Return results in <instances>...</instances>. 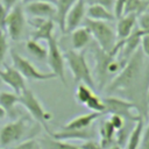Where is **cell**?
Wrapping results in <instances>:
<instances>
[{
	"instance_id": "1",
	"label": "cell",
	"mask_w": 149,
	"mask_h": 149,
	"mask_svg": "<svg viewBox=\"0 0 149 149\" xmlns=\"http://www.w3.org/2000/svg\"><path fill=\"white\" fill-rule=\"evenodd\" d=\"M144 74H147L146 59L141 48H139L128 58L122 70L109 81V84L105 88L108 93L116 92L128 99H132L130 101H133L139 107L140 113L143 116L140 100H142L143 104L149 107L147 101V92H144V90L147 91L148 87V85H144V83L148 84L149 80H146Z\"/></svg>"
},
{
	"instance_id": "2",
	"label": "cell",
	"mask_w": 149,
	"mask_h": 149,
	"mask_svg": "<svg viewBox=\"0 0 149 149\" xmlns=\"http://www.w3.org/2000/svg\"><path fill=\"white\" fill-rule=\"evenodd\" d=\"M64 59H65V63L69 65L73 80L77 85L85 84L91 88L95 86L94 78L88 66V63L86 61L84 51H76L72 49L68 50L64 54Z\"/></svg>"
},
{
	"instance_id": "3",
	"label": "cell",
	"mask_w": 149,
	"mask_h": 149,
	"mask_svg": "<svg viewBox=\"0 0 149 149\" xmlns=\"http://www.w3.org/2000/svg\"><path fill=\"white\" fill-rule=\"evenodd\" d=\"M83 23L88 29V31L91 33V36L95 40L97 45L101 50L106 52H109L113 50V48L118 42V38H116L115 30L112 28V26L108 22L94 21L85 17Z\"/></svg>"
},
{
	"instance_id": "4",
	"label": "cell",
	"mask_w": 149,
	"mask_h": 149,
	"mask_svg": "<svg viewBox=\"0 0 149 149\" xmlns=\"http://www.w3.org/2000/svg\"><path fill=\"white\" fill-rule=\"evenodd\" d=\"M19 104H21L28 111V113L31 115V118L36 122H38L42 126V128H44L48 132V134L50 133L48 123L51 121L52 115L50 112H48L44 108L41 100L37 98V95L30 88L27 87L22 93L19 94Z\"/></svg>"
},
{
	"instance_id": "5",
	"label": "cell",
	"mask_w": 149,
	"mask_h": 149,
	"mask_svg": "<svg viewBox=\"0 0 149 149\" xmlns=\"http://www.w3.org/2000/svg\"><path fill=\"white\" fill-rule=\"evenodd\" d=\"M104 104H105V113L119 115L125 121H130L135 123L140 118H143L140 113L139 107L128 99L108 95L104 98Z\"/></svg>"
},
{
	"instance_id": "6",
	"label": "cell",
	"mask_w": 149,
	"mask_h": 149,
	"mask_svg": "<svg viewBox=\"0 0 149 149\" xmlns=\"http://www.w3.org/2000/svg\"><path fill=\"white\" fill-rule=\"evenodd\" d=\"M29 133V119L20 116L12 122H8L0 129V146L9 147L21 141Z\"/></svg>"
},
{
	"instance_id": "7",
	"label": "cell",
	"mask_w": 149,
	"mask_h": 149,
	"mask_svg": "<svg viewBox=\"0 0 149 149\" xmlns=\"http://www.w3.org/2000/svg\"><path fill=\"white\" fill-rule=\"evenodd\" d=\"M10 58L13 62V66L27 79L30 80H37V81H43V80H50L56 78V76L50 71V72H43L40 71L29 59L26 57L21 56L17 51L10 50Z\"/></svg>"
},
{
	"instance_id": "8",
	"label": "cell",
	"mask_w": 149,
	"mask_h": 149,
	"mask_svg": "<svg viewBox=\"0 0 149 149\" xmlns=\"http://www.w3.org/2000/svg\"><path fill=\"white\" fill-rule=\"evenodd\" d=\"M48 43V55H47V62L49 68L51 69V72L58 78L63 85L66 86V77H65V59L64 54L62 52L58 41L55 36L49 38L47 41Z\"/></svg>"
},
{
	"instance_id": "9",
	"label": "cell",
	"mask_w": 149,
	"mask_h": 149,
	"mask_svg": "<svg viewBox=\"0 0 149 149\" xmlns=\"http://www.w3.org/2000/svg\"><path fill=\"white\" fill-rule=\"evenodd\" d=\"M5 29L12 41L17 42L22 38L26 29V13L21 2L15 5L8 12Z\"/></svg>"
},
{
	"instance_id": "10",
	"label": "cell",
	"mask_w": 149,
	"mask_h": 149,
	"mask_svg": "<svg viewBox=\"0 0 149 149\" xmlns=\"http://www.w3.org/2000/svg\"><path fill=\"white\" fill-rule=\"evenodd\" d=\"M0 80L1 83L9 86L16 94L22 93L27 88L26 78L14 66L5 65L3 69H0Z\"/></svg>"
},
{
	"instance_id": "11",
	"label": "cell",
	"mask_w": 149,
	"mask_h": 149,
	"mask_svg": "<svg viewBox=\"0 0 149 149\" xmlns=\"http://www.w3.org/2000/svg\"><path fill=\"white\" fill-rule=\"evenodd\" d=\"M50 137L58 141H69V140H80V141H90L95 140L97 132L91 127L85 129H65L61 128L57 132H50Z\"/></svg>"
},
{
	"instance_id": "12",
	"label": "cell",
	"mask_w": 149,
	"mask_h": 149,
	"mask_svg": "<svg viewBox=\"0 0 149 149\" xmlns=\"http://www.w3.org/2000/svg\"><path fill=\"white\" fill-rule=\"evenodd\" d=\"M24 13L33 19L54 20L56 17V7L52 3L43 1H29L24 7Z\"/></svg>"
},
{
	"instance_id": "13",
	"label": "cell",
	"mask_w": 149,
	"mask_h": 149,
	"mask_svg": "<svg viewBox=\"0 0 149 149\" xmlns=\"http://www.w3.org/2000/svg\"><path fill=\"white\" fill-rule=\"evenodd\" d=\"M86 9H87V0H77L72 8L69 10L65 17V31L71 33L76 28L80 27L86 17Z\"/></svg>"
},
{
	"instance_id": "14",
	"label": "cell",
	"mask_w": 149,
	"mask_h": 149,
	"mask_svg": "<svg viewBox=\"0 0 149 149\" xmlns=\"http://www.w3.org/2000/svg\"><path fill=\"white\" fill-rule=\"evenodd\" d=\"M31 26H34V31L31 33V38L35 41H48L54 36L55 21L54 20H42V19H33Z\"/></svg>"
},
{
	"instance_id": "15",
	"label": "cell",
	"mask_w": 149,
	"mask_h": 149,
	"mask_svg": "<svg viewBox=\"0 0 149 149\" xmlns=\"http://www.w3.org/2000/svg\"><path fill=\"white\" fill-rule=\"evenodd\" d=\"M143 34L144 33L140 28L139 29H134L128 37L122 40V47H121V50H120L119 55H120V58L123 62H127L128 58L140 48L141 38H142Z\"/></svg>"
},
{
	"instance_id": "16",
	"label": "cell",
	"mask_w": 149,
	"mask_h": 149,
	"mask_svg": "<svg viewBox=\"0 0 149 149\" xmlns=\"http://www.w3.org/2000/svg\"><path fill=\"white\" fill-rule=\"evenodd\" d=\"M137 15L135 14H123L122 16H120L116 22V38L118 41H122L126 37H128L132 31L134 30V27L137 22Z\"/></svg>"
},
{
	"instance_id": "17",
	"label": "cell",
	"mask_w": 149,
	"mask_h": 149,
	"mask_svg": "<svg viewBox=\"0 0 149 149\" xmlns=\"http://www.w3.org/2000/svg\"><path fill=\"white\" fill-rule=\"evenodd\" d=\"M101 115H102V113L90 112V113H86V114H83V115H79V116L71 119L64 126H62V128H65V129H85L87 127H91L94 123V121H97Z\"/></svg>"
},
{
	"instance_id": "18",
	"label": "cell",
	"mask_w": 149,
	"mask_h": 149,
	"mask_svg": "<svg viewBox=\"0 0 149 149\" xmlns=\"http://www.w3.org/2000/svg\"><path fill=\"white\" fill-rule=\"evenodd\" d=\"M92 41V36L91 33L88 31V29L83 26V27H78L74 30L71 31V45H72V50L76 51H83Z\"/></svg>"
},
{
	"instance_id": "19",
	"label": "cell",
	"mask_w": 149,
	"mask_h": 149,
	"mask_svg": "<svg viewBox=\"0 0 149 149\" xmlns=\"http://www.w3.org/2000/svg\"><path fill=\"white\" fill-rule=\"evenodd\" d=\"M86 17L94 21H104V22H112L115 19L114 13L106 7L99 3H90L86 9Z\"/></svg>"
},
{
	"instance_id": "20",
	"label": "cell",
	"mask_w": 149,
	"mask_h": 149,
	"mask_svg": "<svg viewBox=\"0 0 149 149\" xmlns=\"http://www.w3.org/2000/svg\"><path fill=\"white\" fill-rule=\"evenodd\" d=\"M100 135V146L102 149H107L108 147L118 143V132L113 128L108 120H105L99 128ZM119 144V143H118Z\"/></svg>"
},
{
	"instance_id": "21",
	"label": "cell",
	"mask_w": 149,
	"mask_h": 149,
	"mask_svg": "<svg viewBox=\"0 0 149 149\" xmlns=\"http://www.w3.org/2000/svg\"><path fill=\"white\" fill-rule=\"evenodd\" d=\"M76 1L77 0H57L55 3V7H56L55 22H57L62 33L65 31V17L69 10L72 8V6L76 3Z\"/></svg>"
},
{
	"instance_id": "22",
	"label": "cell",
	"mask_w": 149,
	"mask_h": 149,
	"mask_svg": "<svg viewBox=\"0 0 149 149\" xmlns=\"http://www.w3.org/2000/svg\"><path fill=\"white\" fill-rule=\"evenodd\" d=\"M143 130H144V118H140L135 122L134 127L132 128L129 133L126 149H139L140 148L142 136H143Z\"/></svg>"
},
{
	"instance_id": "23",
	"label": "cell",
	"mask_w": 149,
	"mask_h": 149,
	"mask_svg": "<svg viewBox=\"0 0 149 149\" xmlns=\"http://www.w3.org/2000/svg\"><path fill=\"white\" fill-rule=\"evenodd\" d=\"M19 104V94L14 92H0V106L7 115L13 116L16 105Z\"/></svg>"
},
{
	"instance_id": "24",
	"label": "cell",
	"mask_w": 149,
	"mask_h": 149,
	"mask_svg": "<svg viewBox=\"0 0 149 149\" xmlns=\"http://www.w3.org/2000/svg\"><path fill=\"white\" fill-rule=\"evenodd\" d=\"M26 49L27 51L37 61H47V55H48V49L43 47L38 41H35L33 38L28 40L26 42Z\"/></svg>"
},
{
	"instance_id": "25",
	"label": "cell",
	"mask_w": 149,
	"mask_h": 149,
	"mask_svg": "<svg viewBox=\"0 0 149 149\" xmlns=\"http://www.w3.org/2000/svg\"><path fill=\"white\" fill-rule=\"evenodd\" d=\"M148 9H149V1L147 0H127L125 5L123 14H135L140 16Z\"/></svg>"
},
{
	"instance_id": "26",
	"label": "cell",
	"mask_w": 149,
	"mask_h": 149,
	"mask_svg": "<svg viewBox=\"0 0 149 149\" xmlns=\"http://www.w3.org/2000/svg\"><path fill=\"white\" fill-rule=\"evenodd\" d=\"M41 143L44 149H81L79 146H74L68 141H58L54 139H44Z\"/></svg>"
},
{
	"instance_id": "27",
	"label": "cell",
	"mask_w": 149,
	"mask_h": 149,
	"mask_svg": "<svg viewBox=\"0 0 149 149\" xmlns=\"http://www.w3.org/2000/svg\"><path fill=\"white\" fill-rule=\"evenodd\" d=\"M93 88H91L90 86L85 85V84H78L76 92H74V98L76 101L80 105H85L86 101L91 98V95L93 94Z\"/></svg>"
},
{
	"instance_id": "28",
	"label": "cell",
	"mask_w": 149,
	"mask_h": 149,
	"mask_svg": "<svg viewBox=\"0 0 149 149\" xmlns=\"http://www.w3.org/2000/svg\"><path fill=\"white\" fill-rule=\"evenodd\" d=\"M85 106L92 111V112H98V113H102L105 114V104H104V99H101L99 95H97L95 93H93L91 95V98L86 101Z\"/></svg>"
},
{
	"instance_id": "29",
	"label": "cell",
	"mask_w": 149,
	"mask_h": 149,
	"mask_svg": "<svg viewBox=\"0 0 149 149\" xmlns=\"http://www.w3.org/2000/svg\"><path fill=\"white\" fill-rule=\"evenodd\" d=\"M10 149H44L41 141H38L37 139L35 137H31V139H28L14 147H12Z\"/></svg>"
},
{
	"instance_id": "30",
	"label": "cell",
	"mask_w": 149,
	"mask_h": 149,
	"mask_svg": "<svg viewBox=\"0 0 149 149\" xmlns=\"http://www.w3.org/2000/svg\"><path fill=\"white\" fill-rule=\"evenodd\" d=\"M8 50H9V45H8L7 34L5 33V30H0V66L5 62Z\"/></svg>"
},
{
	"instance_id": "31",
	"label": "cell",
	"mask_w": 149,
	"mask_h": 149,
	"mask_svg": "<svg viewBox=\"0 0 149 149\" xmlns=\"http://www.w3.org/2000/svg\"><path fill=\"white\" fill-rule=\"evenodd\" d=\"M107 120L109 121V123L113 126V128H114L116 132H119V130H121L122 128H125V120H123L121 116H119V115L109 114V118H108Z\"/></svg>"
},
{
	"instance_id": "32",
	"label": "cell",
	"mask_w": 149,
	"mask_h": 149,
	"mask_svg": "<svg viewBox=\"0 0 149 149\" xmlns=\"http://www.w3.org/2000/svg\"><path fill=\"white\" fill-rule=\"evenodd\" d=\"M126 2H127V0H115V1H114L113 13H114V16H115V19H119L120 16H122Z\"/></svg>"
},
{
	"instance_id": "33",
	"label": "cell",
	"mask_w": 149,
	"mask_h": 149,
	"mask_svg": "<svg viewBox=\"0 0 149 149\" xmlns=\"http://www.w3.org/2000/svg\"><path fill=\"white\" fill-rule=\"evenodd\" d=\"M140 48H141L143 55H146V56L149 58V33L143 34V36H142V38H141Z\"/></svg>"
},
{
	"instance_id": "34",
	"label": "cell",
	"mask_w": 149,
	"mask_h": 149,
	"mask_svg": "<svg viewBox=\"0 0 149 149\" xmlns=\"http://www.w3.org/2000/svg\"><path fill=\"white\" fill-rule=\"evenodd\" d=\"M139 149H149V121H148L147 127L143 130V136H142L141 146Z\"/></svg>"
},
{
	"instance_id": "35",
	"label": "cell",
	"mask_w": 149,
	"mask_h": 149,
	"mask_svg": "<svg viewBox=\"0 0 149 149\" xmlns=\"http://www.w3.org/2000/svg\"><path fill=\"white\" fill-rule=\"evenodd\" d=\"M81 149H102L100 143L95 140H90V141H85L84 143H81L79 146Z\"/></svg>"
},
{
	"instance_id": "36",
	"label": "cell",
	"mask_w": 149,
	"mask_h": 149,
	"mask_svg": "<svg viewBox=\"0 0 149 149\" xmlns=\"http://www.w3.org/2000/svg\"><path fill=\"white\" fill-rule=\"evenodd\" d=\"M8 12H9V10H7V9L0 3V30H5Z\"/></svg>"
},
{
	"instance_id": "37",
	"label": "cell",
	"mask_w": 149,
	"mask_h": 149,
	"mask_svg": "<svg viewBox=\"0 0 149 149\" xmlns=\"http://www.w3.org/2000/svg\"><path fill=\"white\" fill-rule=\"evenodd\" d=\"M20 2V0H0V3L7 9V10H10L15 5H17Z\"/></svg>"
},
{
	"instance_id": "38",
	"label": "cell",
	"mask_w": 149,
	"mask_h": 149,
	"mask_svg": "<svg viewBox=\"0 0 149 149\" xmlns=\"http://www.w3.org/2000/svg\"><path fill=\"white\" fill-rule=\"evenodd\" d=\"M6 115H7V113H6V112H5V109L0 106V120L5 119V118H6Z\"/></svg>"
},
{
	"instance_id": "39",
	"label": "cell",
	"mask_w": 149,
	"mask_h": 149,
	"mask_svg": "<svg viewBox=\"0 0 149 149\" xmlns=\"http://www.w3.org/2000/svg\"><path fill=\"white\" fill-rule=\"evenodd\" d=\"M30 1H43V2H49V3H52V5H55L57 0H30Z\"/></svg>"
},
{
	"instance_id": "40",
	"label": "cell",
	"mask_w": 149,
	"mask_h": 149,
	"mask_svg": "<svg viewBox=\"0 0 149 149\" xmlns=\"http://www.w3.org/2000/svg\"><path fill=\"white\" fill-rule=\"evenodd\" d=\"M107 149H122V148H121V146H120V144H118V143H115V144H113V146H111V147H108Z\"/></svg>"
},
{
	"instance_id": "41",
	"label": "cell",
	"mask_w": 149,
	"mask_h": 149,
	"mask_svg": "<svg viewBox=\"0 0 149 149\" xmlns=\"http://www.w3.org/2000/svg\"><path fill=\"white\" fill-rule=\"evenodd\" d=\"M147 101H148V105H149V84H148V87H147Z\"/></svg>"
},
{
	"instance_id": "42",
	"label": "cell",
	"mask_w": 149,
	"mask_h": 149,
	"mask_svg": "<svg viewBox=\"0 0 149 149\" xmlns=\"http://www.w3.org/2000/svg\"><path fill=\"white\" fill-rule=\"evenodd\" d=\"M1 84H2V83H1V80H0V87H1Z\"/></svg>"
},
{
	"instance_id": "43",
	"label": "cell",
	"mask_w": 149,
	"mask_h": 149,
	"mask_svg": "<svg viewBox=\"0 0 149 149\" xmlns=\"http://www.w3.org/2000/svg\"><path fill=\"white\" fill-rule=\"evenodd\" d=\"M87 1H90V3H91V2H92V0H87Z\"/></svg>"
},
{
	"instance_id": "44",
	"label": "cell",
	"mask_w": 149,
	"mask_h": 149,
	"mask_svg": "<svg viewBox=\"0 0 149 149\" xmlns=\"http://www.w3.org/2000/svg\"><path fill=\"white\" fill-rule=\"evenodd\" d=\"M148 108H149V107H148Z\"/></svg>"
},
{
	"instance_id": "45",
	"label": "cell",
	"mask_w": 149,
	"mask_h": 149,
	"mask_svg": "<svg viewBox=\"0 0 149 149\" xmlns=\"http://www.w3.org/2000/svg\"><path fill=\"white\" fill-rule=\"evenodd\" d=\"M148 10H149V9H148Z\"/></svg>"
}]
</instances>
